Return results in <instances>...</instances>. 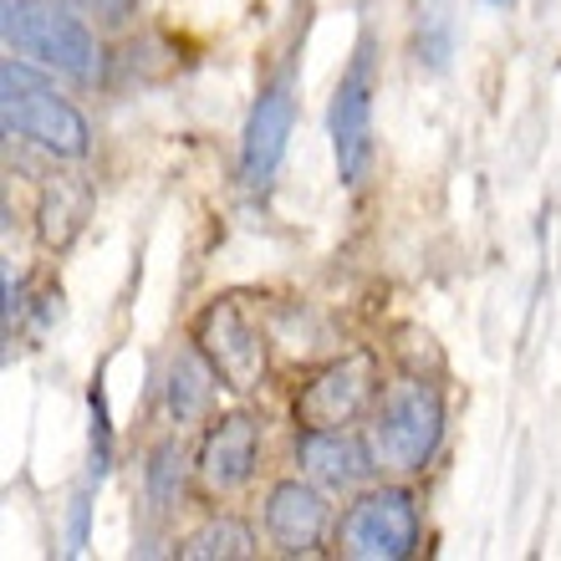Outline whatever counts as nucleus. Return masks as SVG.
Listing matches in <instances>:
<instances>
[{"mask_svg": "<svg viewBox=\"0 0 561 561\" xmlns=\"http://www.w3.org/2000/svg\"><path fill=\"white\" fill-rule=\"evenodd\" d=\"M490 5H511V0H490Z\"/></svg>", "mask_w": 561, "mask_h": 561, "instance_id": "obj_20", "label": "nucleus"}, {"mask_svg": "<svg viewBox=\"0 0 561 561\" xmlns=\"http://www.w3.org/2000/svg\"><path fill=\"white\" fill-rule=\"evenodd\" d=\"M255 465H261V424L251 414H240V409L209 419L199 455H194L199 490L205 495H240L255 480Z\"/></svg>", "mask_w": 561, "mask_h": 561, "instance_id": "obj_9", "label": "nucleus"}, {"mask_svg": "<svg viewBox=\"0 0 561 561\" xmlns=\"http://www.w3.org/2000/svg\"><path fill=\"white\" fill-rule=\"evenodd\" d=\"M88 439H92V485H103L107 470H113V455H118V444H113V419H107V388L103 378H92L88 388Z\"/></svg>", "mask_w": 561, "mask_h": 561, "instance_id": "obj_17", "label": "nucleus"}, {"mask_svg": "<svg viewBox=\"0 0 561 561\" xmlns=\"http://www.w3.org/2000/svg\"><path fill=\"white\" fill-rule=\"evenodd\" d=\"M291 128H296V67H286L261 88L251 123H245V138H240V184L251 194L271 190V179H276L280 159H286V144H291Z\"/></svg>", "mask_w": 561, "mask_h": 561, "instance_id": "obj_8", "label": "nucleus"}, {"mask_svg": "<svg viewBox=\"0 0 561 561\" xmlns=\"http://www.w3.org/2000/svg\"><path fill=\"white\" fill-rule=\"evenodd\" d=\"M444 444V399L428 378H393L373 409L368 449L378 474H424Z\"/></svg>", "mask_w": 561, "mask_h": 561, "instance_id": "obj_2", "label": "nucleus"}, {"mask_svg": "<svg viewBox=\"0 0 561 561\" xmlns=\"http://www.w3.org/2000/svg\"><path fill=\"white\" fill-rule=\"evenodd\" d=\"M0 31H5V46L15 57L36 61L46 72H61L72 82H98L103 77L98 31L57 0H0Z\"/></svg>", "mask_w": 561, "mask_h": 561, "instance_id": "obj_1", "label": "nucleus"}, {"mask_svg": "<svg viewBox=\"0 0 561 561\" xmlns=\"http://www.w3.org/2000/svg\"><path fill=\"white\" fill-rule=\"evenodd\" d=\"M184 561H245L255 557V531L240 516H215L179 541Z\"/></svg>", "mask_w": 561, "mask_h": 561, "instance_id": "obj_13", "label": "nucleus"}, {"mask_svg": "<svg viewBox=\"0 0 561 561\" xmlns=\"http://www.w3.org/2000/svg\"><path fill=\"white\" fill-rule=\"evenodd\" d=\"M215 383H220V378H215V368H209V357L199 353V347L174 353L169 383H163V393H169V419H174V424H199V419L209 414Z\"/></svg>", "mask_w": 561, "mask_h": 561, "instance_id": "obj_12", "label": "nucleus"}, {"mask_svg": "<svg viewBox=\"0 0 561 561\" xmlns=\"http://www.w3.org/2000/svg\"><path fill=\"white\" fill-rule=\"evenodd\" d=\"M378 399V357L368 347L332 357L301 383L291 403L296 428H353Z\"/></svg>", "mask_w": 561, "mask_h": 561, "instance_id": "obj_6", "label": "nucleus"}, {"mask_svg": "<svg viewBox=\"0 0 561 561\" xmlns=\"http://www.w3.org/2000/svg\"><path fill=\"white\" fill-rule=\"evenodd\" d=\"M337 557L347 561H409L419 557V501L409 485L357 490L337 520Z\"/></svg>", "mask_w": 561, "mask_h": 561, "instance_id": "obj_4", "label": "nucleus"}, {"mask_svg": "<svg viewBox=\"0 0 561 561\" xmlns=\"http://www.w3.org/2000/svg\"><path fill=\"white\" fill-rule=\"evenodd\" d=\"M332 526V505L317 480H276L266 495V536L280 557H317Z\"/></svg>", "mask_w": 561, "mask_h": 561, "instance_id": "obj_10", "label": "nucleus"}, {"mask_svg": "<svg viewBox=\"0 0 561 561\" xmlns=\"http://www.w3.org/2000/svg\"><path fill=\"white\" fill-rule=\"evenodd\" d=\"M296 465L322 490H342V495H357L378 474L368 439H357L353 428H301L296 434Z\"/></svg>", "mask_w": 561, "mask_h": 561, "instance_id": "obj_11", "label": "nucleus"}, {"mask_svg": "<svg viewBox=\"0 0 561 561\" xmlns=\"http://www.w3.org/2000/svg\"><path fill=\"white\" fill-rule=\"evenodd\" d=\"M88 215V194L72 190V184H57V190H46L42 199V240L46 245H67L77 236V225Z\"/></svg>", "mask_w": 561, "mask_h": 561, "instance_id": "obj_15", "label": "nucleus"}, {"mask_svg": "<svg viewBox=\"0 0 561 561\" xmlns=\"http://www.w3.org/2000/svg\"><path fill=\"white\" fill-rule=\"evenodd\" d=\"M0 113H5V134L46 148L51 159H88L92 153L88 118L26 57H5L0 67Z\"/></svg>", "mask_w": 561, "mask_h": 561, "instance_id": "obj_3", "label": "nucleus"}, {"mask_svg": "<svg viewBox=\"0 0 561 561\" xmlns=\"http://www.w3.org/2000/svg\"><path fill=\"white\" fill-rule=\"evenodd\" d=\"M449 51H455V21L444 11L439 0H428L419 11V61L428 72H444L449 67Z\"/></svg>", "mask_w": 561, "mask_h": 561, "instance_id": "obj_16", "label": "nucleus"}, {"mask_svg": "<svg viewBox=\"0 0 561 561\" xmlns=\"http://www.w3.org/2000/svg\"><path fill=\"white\" fill-rule=\"evenodd\" d=\"M88 5L103 15V21H128V11H134V0H88Z\"/></svg>", "mask_w": 561, "mask_h": 561, "instance_id": "obj_19", "label": "nucleus"}, {"mask_svg": "<svg viewBox=\"0 0 561 561\" xmlns=\"http://www.w3.org/2000/svg\"><path fill=\"white\" fill-rule=\"evenodd\" d=\"M88 511H92V495L82 490V495L72 501V547H67V551H82V547H88Z\"/></svg>", "mask_w": 561, "mask_h": 561, "instance_id": "obj_18", "label": "nucleus"}, {"mask_svg": "<svg viewBox=\"0 0 561 561\" xmlns=\"http://www.w3.org/2000/svg\"><path fill=\"white\" fill-rule=\"evenodd\" d=\"M194 347L209 357V368L230 393H255L266 383V337L245 322V311L236 301H209L199 317H194Z\"/></svg>", "mask_w": 561, "mask_h": 561, "instance_id": "obj_7", "label": "nucleus"}, {"mask_svg": "<svg viewBox=\"0 0 561 561\" xmlns=\"http://www.w3.org/2000/svg\"><path fill=\"white\" fill-rule=\"evenodd\" d=\"M144 490H148V505L169 516L184 495V449L179 439H159L153 444V455H148V470H144Z\"/></svg>", "mask_w": 561, "mask_h": 561, "instance_id": "obj_14", "label": "nucleus"}, {"mask_svg": "<svg viewBox=\"0 0 561 561\" xmlns=\"http://www.w3.org/2000/svg\"><path fill=\"white\" fill-rule=\"evenodd\" d=\"M373 103H378V51H373V36H363L353 61L342 67V82L332 92V113H327L332 159H337V179L347 190H363V179L373 174V159H378Z\"/></svg>", "mask_w": 561, "mask_h": 561, "instance_id": "obj_5", "label": "nucleus"}]
</instances>
